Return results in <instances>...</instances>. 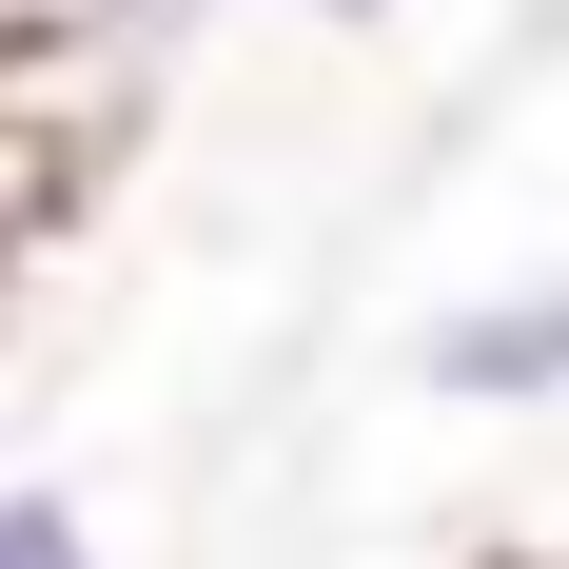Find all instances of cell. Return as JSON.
Instances as JSON below:
<instances>
[{"mask_svg":"<svg viewBox=\"0 0 569 569\" xmlns=\"http://www.w3.org/2000/svg\"><path fill=\"white\" fill-rule=\"evenodd\" d=\"M412 393H432V412H491V432L569 412V256H511V276L432 295V315H412Z\"/></svg>","mask_w":569,"mask_h":569,"instance_id":"obj_1","label":"cell"},{"mask_svg":"<svg viewBox=\"0 0 569 569\" xmlns=\"http://www.w3.org/2000/svg\"><path fill=\"white\" fill-rule=\"evenodd\" d=\"M79 197H99V158H79V118H59L40 79H0V295H20V276L59 256V217H79Z\"/></svg>","mask_w":569,"mask_h":569,"instance_id":"obj_2","label":"cell"},{"mask_svg":"<svg viewBox=\"0 0 569 569\" xmlns=\"http://www.w3.org/2000/svg\"><path fill=\"white\" fill-rule=\"evenodd\" d=\"M0 569H118L99 491H59V471H0Z\"/></svg>","mask_w":569,"mask_h":569,"instance_id":"obj_3","label":"cell"},{"mask_svg":"<svg viewBox=\"0 0 569 569\" xmlns=\"http://www.w3.org/2000/svg\"><path fill=\"white\" fill-rule=\"evenodd\" d=\"M0 79H59V0H0Z\"/></svg>","mask_w":569,"mask_h":569,"instance_id":"obj_4","label":"cell"},{"mask_svg":"<svg viewBox=\"0 0 569 569\" xmlns=\"http://www.w3.org/2000/svg\"><path fill=\"white\" fill-rule=\"evenodd\" d=\"M295 20H315V40H373V20H412V0H295Z\"/></svg>","mask_w":569,"mask_h":569,"instance_id":"obj_5","label":"cell"},{"mask_svg":"<svg viewBox=\"0 0 569 569\" xmlns=\"http://www.w3.org/2000/svg\"><path fill=\"white\" fill-rule=\"evenodd\" d=\"M432 569H569V550H530V530H491V550H432Z\"/></svg>","mask_w":569,"mask_h":569,"instance_id":"obj_6","label":"cell"}]
</instances>
